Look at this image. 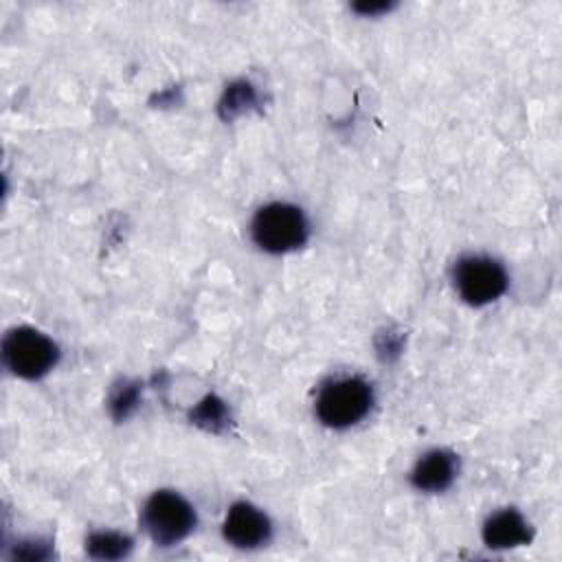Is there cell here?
<instances>
[{
	"label": "cell",
	"mask_w": 562,
	"mask_h": 562,
	"mask_svg": "<svg viewBox=\"0 0 562 562\" xmlns=\"http://www.w3.org/2000/svg\"><path fill=\"white\" fill-rule=\"evenodd\" d=\"M373 404V389L358 375L327 382L316 397V415L329 428H349L358 424Z\"/></svg>",
	"instance_id": "obj_2"
},
{
	"label": "cell",
	"mask_w": 562,
	"mask_h": 562,
	"mask_svg": "<svg viewBox=\"0 0 562 562\" xmlns=\"http://www.w3.org/2000/svg\"><path fill=\"white\" fill-rule=\"evenodd\" d=\"M459 463L450 450H430L426 452L411 472V483L422 492H443L452 485Z\"/></svg>",
	"instance_id": "obj_7"
},
{
	"label": "cell",
	"mask_w": 562,
	"mask_h": 562,
	"mask_svg": "<svg viewBox=\"0 0 562 562\" xmlns=\"http://www.w3.org/2000/svg\"><path fill=\"white\" fill-rule=\"evenodd\" d=\"M307 220L303 211L290 202L263 204L250 224L252 241L272 255L290 252L307 241Z\"/></svg>",
	"instance_id": "obj_1"
},
{
	"label": "cell",
	"mask_w": 562,
	"mask_h": 562,
	"mask_svg": "<svg viewBox=\"0 0 562 562\" xmlns=\"http://www.w3.org/2000/svg\"><path fill=\"white\" fill-rule=\"evenodd\" d=\"M143 525L156 544L169 547L184 540L193 531L195 512L180 494L160 490L145 503Z\"/></svg>",
	"instance_id": "obj_4"
},
{
	"label": "cell",
	"mask_w": 562,
	"mask_h": 562,
	"mask_svg": "<svg viewBox=\"0 0 562 562\" xmlns=\"http://www.w3.org/2000/svg\"><path fill=\"white\" fill-rule=\"evenodd\" d=\"M222 531H224V538L233 547L255 549V547H261L270 540L272 525L259 507L241 501V503H235L228 509V514L224 518V525H222Z\"/></svg>",
	"instance_id": "obj_6"
},
{
	"label": "cell",
	"mask_w": 562,
	"mask_h": 562,
	"mask_svg": "<svg viewBox=\"0 0 562 562\" xmlns=\"http://www.w3.org/2000/svg\"><path fill=\"white\" fill-rule=\"evenodd\" d=\"M483 540L492 549L520 547L531 540V529L518 509H501L483 525Z\"/></svg>",
	"instance_id": "obj_8"
},
{
	"label": "cell",
	"mask_w": 562,
	"mask_h": 562,
	"mask_svg": "<svg viewBox=\"0 0 562 562\" xmlns=\"http://www.w3.org/2000/svg\"><path fill=\"white\" fill-rule=\"evenodd\" d=\"M454 288L470 305H487L505 294L509 285L507 270L501 261L485 255H465L454 266Z\"/></svg>",
	"instance_id": "obj_5"
},
{
	"label": "cell",
	"mask_w": 562,
	"mask_h": 562,
	"mask_svg": "<svg viewBox=\"0 0 562 562\" xmlns=\"http://www.w3.org/2000/svg\"><path fill=\"white\" fill-rule=\"evenodd\" d=\"M252 103H255L252 88L246 81H239V83L228 86V90L224 94V101H222V110H226V116H235L237 112L246 110Z\"/></svg>",
	"instance_id": "obj_12"
},
{
	"label": "cell",
	"mask_w": 562,
	"mask_h": 562,
	"mask_svg": "<svg viewBox=\"0 0 562 562\" xmlns=\"http://www.w3.org/2000/svg\"><path fill=\"white\" fill-rule=\"evenodd\" d=\"M132 549V540L119 531H94L86 540L88 555L97 560H119L127 555Z\"/></svg>",
	"instance_id": "obj_9"
},
{
	"label": "cell",
	"mask_w": 562,
	"mask_h": 562,
	"mask_svg": "<svg viewBox=\"0 0 562 562\" xmlns=\"http://www.w3.org/2000/svg\"><path fill=\"white\" fill-rule=\"evenodd\" d=\"M138 404V384L123 382L112 391L110 413L114 419H125Z\"/></svg>",
	"instance_id": "obj_11"
},
{
	"label": "cell",
	"mask_w": 562,
	"mask_h": 562,
	"mask_svg": "<svg viewBox=\"0 0 562 562\" xmlns=\"http://www.w3.org/2000/svg\"><path fill=\"white\" fill-rule=\"evenodd\" d=\"M228 419L226 406L220 397L206 395L193 411H191V422L206 428V430H220Z\"/></svg>",
	"instance_id": "obj_10"
},
{
	"label": "cell",
	"mask_w": 562,
	"mask_h": 562,
	"mask_svg": "<svg viewBox=\"0 0 562 562\" xmlns=\"http://www.w3.org/2000/svg\"><path fill=\"white\" fill-rule=\"evenodd\" d=\"M59 358L57 345L33 327H15L2 340V360L20 378L35 380L46 375Z\"/></svg>",
	"instance_id": "obj_3"
}]
</instances>
